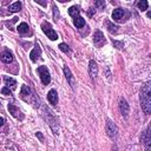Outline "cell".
Instances as JSON below:
<instances>
[{
	"label": "cell",
	"instance_id": "cell-1",
	"mask_svg": "<svg viewBox=\"0 0 151 151\" xmlns=\"http://www.w3.org/2000/svg\"><path fill=\"white\" fill-rule=\"evenodd\" d=\"M140 105L143 111L146 114L151 113V85L150 83H145L140 88Z\"/></svg>",
	"mask_w": 151,
	"mask_h": 151
},
{
	"label": "cell",
	"instance_id": "cell-2",
	"mask_svg": "<svg viewBox=\"0 0 151 151\" xmlns=\"http://www.w3.org/2000/svg\"><path fill=\"white\" fill-rule=\"evenodd\" d=\"M20 98L25 101H29L34 105V107H38L39 106V99L38 97L32 92V90L27 86V85H22L21 87V91H20Z\"/></svg>",
	"mask_w": 151,
	"mask_h": 151
},
{
	"label": "cell",
	"instance_id": "cell-3",
	"mask_svg": "<svg viewBox=\"0 0 151 151\" xmlns=\"http://www.w3.org/2000/svg\"><path fill=\"white\" fill-rule=\"evenodd\" d=\"M39 77H40V80L44 85H48L51 83V76H50V72H48V68L46 66H39L38 70H37Z\"/></svg>",
	"mask_w": 151,
	"mask_h": 151
},
{
	"label": "cell",
	"instance_id": "cell-4",
	"mask_svg": "<svg viewBox=\"0 0 151 151\" xmlns=\"http://www.w3.org/2000/svg\"><path fill=\"white\" fill-rule=\"evenodd\" d=\"M41 28H42V32L47 35V38H50L51 40H57L58 39V34H57V32L52 28V26H51V24L50 22H42L41 24Z\"/></svg>",
	"mask_w": 151,
	"mask_h": 151
},
{
	"label": "cell",
	"instance_id": "cell-5",
	"mask_svg": "<svg viewBox=\"0 0 151 151\" xmlns=\"http://www.w3.org/2000/svg\"><path fill=\"white\" fill-rule=\"evenodd\" d=\"M105 130H106L107 136H109L111 139H114V138L117 137V134H118V127H117V125H116L112 120H110V119L106 120Z\"/></svg>",
	"mask_w": 151,
	"mask_h": 151
},
{
	"label": "cell",
	"instance_id": "cell-6",
	"mask_svg": "<svg viewBox=\"0 0 151 151\" xmlns=\"http://www.w3.org/2000/svg\"><path fill=\"white\" fill-rule=\"evenodd\" d=\"M45 111H46V116H47V123L50 124V126H51V129L53 130V132H54L55 134H58L59 127H58V124H57V119L53 117L52 112H51L48 109H45Z\"/></svg>",
	"mask_w": 151,
	"mask_h": 151
},
{
	"label": "cell",
	"instance_id": "cell-7",
	"mask_svg": "<svg viewBox=\"0 0 151 151\" xmlns=\"http://www.w3.org/2000/svg\"><path fill=\"white\" fill-rule=\"evenodd\" d=\"M105 42H106V40H105V37H104L103 32L96 31L94 34H93V44H94L97 47H101Z\"/></svg>",
	"mask_w": 151,
	"mask_h": 151
},
{
	"label": "cell",
	"instance_id": "cell-8",
	"mask_svg": "<svg viewBox=\"0 0 151 151\" xmlns=\"http://www.w3.org/2000/svg\"><path fill=\"white\" fill-rule=\"evenodd\" d=\"M142 142L145 145L146 151H151V136H150V126L145 130V132L142 134Z\"/></svg>",
	"mask_w": 151,
	"mask_h": 151
},
{
	"label": "cell",
	"instance_id": "cell-9",
	"mask_svg": "<svg viewBox=\"0 0 151 151\" xmlns=\"http://www.w3.org/2000/svg\"><path fill=\"white\" fill-rule=\"evenodd\" d=\"M88 74L92 80H96V78L98 76V65L94 60H90V63H88Z\"/></svg>",
	"mask_w": 151,
	"mask_h": 151
},
{
	"label": "cell",
	"instance_id": "cell-10",
	"mask_svg": "<svg viewBox=\"0 0 151 151\" xmlns=\"http://www.w3.org/2000/svg\"><path fill=\"white\" fill-rule=\"evenodd\" d=\"M64 74H65V78L67 80V83L70 84V86L72 87V90H74V85H76V81H74V78L72 76V72L70 71L68 66H64Z\"/></svg>",
	"mask_w": 151,
	"mask_h": 151
},
{
	"label": "cell",
	"instance_id": "cell-11",
	"mask_svg": "<svg viewBox=\"0 0 151 151\" xmlns=\"http://www.w3.org/2000/svg\"><path fill=\"white\" fill-rule=\"evenodd\" d=\"M119 110H120L122 114L124 116V118H127L129 112H130V107H129L127 101L124 98H120V100H119Z\"/></svg>",
	"mask_w": 151,
	"mask_h": 151
},
{
	"label": "cell",
	"instance_id": "cell-12",
	"mask_svg": "<svg viewBox=\"0 0 151 151\" xmlns=\"http://www.w3.org/2000/svg\"><path fill=\"white\" fill-rule=\"evenodd\" d=\"M8 111L9 113L14 117V118H19V119H24V114L21 113V111L14 105V104H8Z\"/></svg>",
	"mask_w": 151,
	"mask_h": 151
},
{
	"label": "cell",
	"instance_id": "cell-13",
	"mask_svg": "<svg viewBox=\"0 0 151 151\" xmlns=\"http://www.w3.org/2000/svg\"><path fill=\"white\" fill-rule=\"evenodd\" d=\"M124 15H125V9H123V8H116L112 12V19L114 21H123Z\"/></svg>",
	"mask_w": 151,
	"mask_h": 151
},
{
	"label": "cell",
	"instance_id": "cell-14",
	"mask_svg": "<svg viewBox=\"0 0 151 151\" xmlns=\"http://www.w3.org/2000/svg\"><path fill=\"white\" fill-rule=\"evenodd\" d=\"M40 54H41V50H40L39 45L35 44V45H34V48H33V50L31 51V53H29V58H31V60H32L33 63H35V61L39 59Z\"/></svg>",
	"mask_w": 151,
	"mask_h": 151
},
{
	"label": "cell",
	"instance_id": "cell-15",
	"mask_svg": "<svg viewBox=\"0 0 151 151\" xmlns=\"http://www.w3.org/2000/svg\"><path fill=\"white\" fill-rule=\"evenodd\" d=\"M0 59H1V61L5 63V64H11V63L13 61V54H12V52H9L8 50H5V51L0 54Z\"/></svg>",
	"mask_w": 151,
	"mask_h": 151
},
{
	"label": "cell",
	"instance_id": "cell-16",
	"mask_svg": "<svg viewBox=\"0 0 151 151\" xmlns=\"http://www.w3.org/2000/svg\"><path fill=\"white\" fill-rule=\"evenodd\" d=\"M47 100H48V103L51 105H53V106L57 105V103H58V93H57V91L54 88L50 90V92L47 93Z\"/></svg>",
	"mask_w": 151,
	"mask_h": 151
},
{
	"label": "cell",
	"instance_id": "cell-17",
	"mask_svg": "<svg viewBox=\"0 0 151 151\" xmlns=\"http://www.w3.org/2000/svg\"><path fill=\"white\" fill-rule=\"evenodd\" d=\"M5 85H6V87H11V90H14L15 87H17V81H15V79H13V78H11V77H5Z\"/></svg>",
	"mask_w": 151,
	"mask_h": 151
},
{
	"label": "cell",
	"instance_id": "cell-18",
	"mask_svg": "<svg viewBox=\"0 0 151 151\" xmlns=\"http://www.w3.org/2000/svg\"><path fill=\"white\" fill-rule=\"evenodd\" d=\"M21 7H22V4H21L20 1H17V2H14V4L9 5V7H8V11H9L11 13H14V12H19V11L21 9Z\"/></svg>",
	"mask_w": 151,
	"mask_h": 151
},
{
	"label": "cell",
	"instance_id": "cell-19",
	"mask_svg": "<svg viewBox=\"0 0 151 151\" xmlns=\"http://www.w3.org/2000/svg\"><path fill=\"white\" fill-rule=\"evenodd\" d=\"M73 24H74V26L77 27V28H83L84 26H85V20L81 18V17H77V18H74V20H73Z\"/></svg>",
	"mask_w": 151,
	"mask_h": 151
},
{
	"label": "cell",
	"instance_id": "cell-20",
	"mask_svg": "<svg viewBox=\"0 0 151 151\" xmlns=\"http://www.w3.org/2000/svg\"><path fill=\"white\" fill-rule=\"evenodd\" d=\"M17 29H18V32H19L20 34H25V33H27V32H28L29 27H28V25H27L26 22H20V24H19V26L17 27Z\"/></svg>",
	"mask_w": 151,
	"mask_h": 151
},
{
	"label": "cell",
	"instance_id": "cell-21",
	"mask_svg": "<svg viewBox=\"0 0 151 151\" xmlns=\"http://www.w3.org/2000/svg\"><path fill=\"white\" fill-rule=\"evenodd\" d=\"M79 13H80V9H79L78 6H72V7L68 8V14H70L71 17H73V18L79 17Z\"/></svg>",
	"mask_w": 151,
	"mask_h": 151
},
{
	"label": "cell",
	"instance_id": "cell-22",
	"mask_svg": "<svg viewBox=\"0 0 151 151\" xmlns=\"http://www.w3.org/2000/svg\"><path fill=\"white\" fill-rule=\"evenodd\" d=\"M147 6H149V4H147L146 0H140V1L137 2V7L140 11H146L147 9Z\"/></svg>",
	"mask_w": 151,
	"mask_h": 151
},
{
	"label": "cell",
	"instance_id": "cell-23",
	"mask_svg": "<svg viewBox=\"0 0 151 151\" xmlns=\"http://www.w3.org/2000/svg\"><path fill=\"white\" fill-rule=\"evenodd\" d=\"M106 25H107V29H109V32L110 33H117L118 32V26H116V25H112L110 21H107L106 22Z\"/></svg>",
	"mask_w": 151,
	"mask_h": 151
},
{
	"label": "cell",
	"instance_id": "cell-24",
	"mask_svg": "<svg viewBox=\"0 0 151 151\" xmlns=\"http://www.w3.org/2000/svg\"><path fill=\"white\" fill-rule=\"evenodd\" d=\"M59 48H60V51H63L64 53H70L71 52V50H70V47L65 44V42H61V44H59Z\"/></svg>",
	"mask_w": 151,
	"mask_h": 151
},
{
	"label": "cell",
	"instance_id": "cell-25",
	"mask_svg": "<svg viewBox=\"0 0 151 151\" xmlns=\"http://www.w3.org/2000/svg\"><path fill=\"white\" fill-rule=\"evenodd\" d=\"M52 8H53V20L57 22V21H58V19H59V12H58V8L55 7V5H54V4L52 5Z\"/></svg>",
	"mask_w": 151,
	"mask_h": 151
},
{
	"label": "cell",
	"instance_id": "cell-26",
	"mask_svg": "<svg viewBox=\"0 0 151 151\" xmlns=\"http://www.w3.org/2000/svg\"><path fill=\"white\" fill-rule=\"evenodd\" d=\"M1 93H2V94H6V96H11V94H12L11 90H9L8 87H6V86L1 88Z\"/></svg>",
	"mask_w": 151,
	"mask_h": 151
},
{
	"label": "cell",
	"instance_id": "cell-27",
	"mask_svg": "<svg viewBox=\"0 0 151 151\" xmlns=\"http://www.w3.org/2000/svg\"><path fill=\"white\" fill-rule=\"evenodd\" d=\"M112 42H113V45H114L117 48H123V46H124L123 41H117V40H113Z\"/></svg>",
	"mask_w": 151,
	"mask_h": 151
},
{
	"label": "cell",
	"instance_id": "cell-28",
	"mask_svg": "<svg viewBox=\"0 0 151 151\" xmlns=\"http://www.w3.org/2000/svg\"><path fill=\"white\" fill-rule=\"evenodd\" d=\"M94 6L96 7H99V8H104L105 7V2L104 1H96L94 2Z\"/></svg>",
	"mask_w": 151,
	"mask_h": 151
},
{
	"label": "cell",
	"instance_id": "cell-29",
	"mask_svg": "<svg viewBox=\"0 0 151 151\" xmlns=\"http://www.w3.org/2000/svg\"><path fill=\"white\" fill-rule=\"evenodd\" d=\"M94 12H96V9H94V8H90V9L87 11V13H88V15H90V17H91V15H92Z\"/></svg>",
	"mask_w": 151,
	"mask_h": 151
},
{
	"label": "cell",
	"instance_id": "cell-30",
	"mask_svg": "<svg viewBox=\"0 0 151 151\" xmlns=\"http://www.w3.org/2000/svg\"><path fill=\"white\" fill-rule=\"evenodd\" d=\"M37 137H39V138H40V140H41V142H44V136H42L40 132H37Z\"/></svg>",
	"mask_w": 151,
	"mask_h": 151
},
{
	"label": "cell",
	"instance_id": "cell-31",
	"mask_svg": "<svg viewBox=\"0 0 151 151\" xmlns=\"http://www.w3.org/2000/svg\"><path fill=\"white\" fill-rule=\"evenodd\" d=\"M4 123H5V119H4L2 117H0V126H2V125H4Z\"/></svg>",
	"mask_w": 151,
	"mask_h": 151
},
{
	"label": "cell",
	"instance_id": "cell-32",
	"mask_svg": "<svg viewBox=\"0 0 151 151\" xmlns=\"http://www.w3.org/2000/svg\"><path fill=\"white\" fill-rule=\"evenodd\" d=\"M112 151H117V147H114V149H113V150H112Z\"/></svg>",
	"mask_w": 151,
	"mask_h": 151
}]
</instances>
